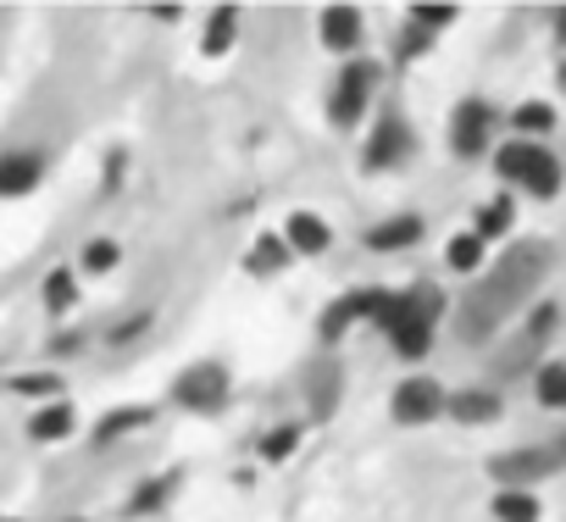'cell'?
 Wrapping results in <instances>:
<instances>
[{
  "mask_svg": "<svg viewBox=\"0 0 566 522\" xmlns=\"http://www.w3.org/2000/svg\"><path fill=\"white\" fill-rule=\"evenodd\" d=\"M544 268H549V244H516V250H505V255L494 261V273L478 279V290L467 295V306H461V334H467V340H489V334L527 301V290L538 284Z\"/></svg>",
  "mask_w": 566,
  "mask_h": 522,
  "instance_id": "6da1fadb",
  "label": "cell"
},
{
  "mask_svg": "<svg viewBox=\"0 0 566 522\" xmlns=\"http://www.w3.org/2000/svg\"><path fill=\"white\" fill-rule=\"evenodd\" d=\"M439 312H444V295H439L433 284H417V290H400V295H378L373 323L389 334V345H395L406 362H422L428 345H433Z\"/></svg>",
  "mask_w": 566,
  "mask_h": 522,
  "instance_id": "7a4b0ae2",
  "label": "cell"
},
{
  "mask_svg": "<svg viewBox=\"0 0 566 522\" xmlns=\"http://www.w3.org/2000/svg\"><path fill=\"white\" fill-rule=\"evenodd\" d=\"M494 167H500V178L505 184H516V189H527L533 200H549L555 189H560V161L544 150V145H533V139H516V145H500V156H494Z\"/></svg>",
  "mask_w": 566,
  "mask_h": 522,
  "instance_id": "3957f363",
  "label": "cell"
},
{
  "mask_svg": "<svg viewBox=\"0 0 566 522\" xmlns=\"http://www.w3.org/2000/svg\"><path fill=\"white\" fill-rule=\"evenodd\" d=\"M389 417L400 422V428H422V422H433V417H444V389H439V378H400L395 384V395H389Z\"/></svg>",
  "mask_w": 566,
  "mask_h": 522,
  "instance_id": "277c9868",
  "label": "cell"
},
{
  "mask_svg": "<svg viewBox=\"0 0 566 522\" xmlns=\"http://www.w3.org/2000/svg\"><path fill=\"white\" fill-rule=\"evenodd\" d=\"M172 400L184 411H217L228 400V367L222 362H195L189 373L172 378Z\"/></svg>",
  "mask_w": 566,
  "mask_h": 522,
  "instance_id": "5b68a950",
  "label": "cell"
},
{
  "mask_svg": "<svg viewBox=\"0 0 566 522\" xmlns=\"http://www.w3.org/2000/svg\"><path fill=\"white\" fill-rule=\"evenodd\" d=\"M489 128H494V106L489 101H461L455 106V117H450V150L461 156V161H472L483 145H489Z\"/></svg>",
  "mask_w": 566,
  "mask_h": 522,
  "instance_id": "8992f818",
  "label": "cell"
},
{
  "mask_svg": "<svg viewBox=\"0 0 566 522\" xmlns=\"http://www.w3.org/2000/svg\"><path fill=\"white\" fill-rule=\"evenodd\" d=\"M367 95H373V67L367 62H350L339 90H334V106H328V123L334 128H356L361 112H367Z\"/></svg>",
  "mask_w": 566,
  "mask_h": 522,
  "instance_id": "52a82bcc",
  "label": "cell"
},
{
  "mask_svg": "<svg viewBox=\"0 0 566 522\" xmlns=\"http://www.w3.org/2000/svg\"><path fill=\"white\" fill-rule=\"evenodd\" d=\"M406 156H411V128H406L400 112H389V117L373 128V145H367L361 167H367V173H384V167H400Z\"/></svg>",
  "mask_w": 566,
  "mask_h": 522,
  "instance_id": "ba28073f",
  "label": "cell"
},
{
  "mask_svg": "<svg viewBox=\"0 0 566 522\" xmlns=\"http://www.w3.org/2000/svg\"><path fill=\"white\" fill-rule=\"evenodd\" d=\"M45 178V156L40 150H0V200L34 195Z\"/></svg>",
  "mask_w": 566,
  "mask_h": 522,
  "instance_id": "9c48e42d",
  "label": "cell"
},
{
  "mask_svg": "<svg viewBox=\"0 0 566 522\" xmlns=\"http://www.w3.org/2000/svg\"><path fill=\"white\" fill-rule=\"evenodd\" d=\"M323 45L334 56H356L361 51V12L356 7H323Z\"/></svg>",
  "mask_w": 566,
  "mask_h": 522,
  "instance_id": "30bf717a",
  "label": "cell"
},
{
  "mask_svg": "<svg viewBox=\"0 0 566 522\" xmlns=\"http://www.w3.org/2000/svg\"><path fill=\"white\" fill-rule=\"evenodd\" d=\"M334 244V233H328V222L317 217V211H295L290 222H283V250H301V255H323Z\"/></svg>",
  "mask_w": 566,
  "mask_h": 522,
  "instance_id": "8fae6325",
  "label": "cell"
},
{
  "mask_svg": "<svg viewBox=\"0 0 566 522\" xmlns=\"http://www.w3.org/2000/svg\"><path fill=\"white\" fill-rule=\"evenodd\" d=\"M378 295H384V290H356V295L334 301V306L323 312V345H334V340H339L356 317H373V312H378Z\"/></svg>",
  "mask_w": 566,
  "mask_h": 522,
  "instance_id": "7c38bea8",
  "label": "cell"
},
{
  "mask_svg": "<svg viewBox=\"0 0 566 522\" xmlns=\"http://www.w3.org/2000/svg\"><path fill=\"white\" fill-rule=\"evenodd\" d=\"M78 428V411L67 406V400H51V406H40L34 417H29V439L34 445H56V439H67Z\"/></svg>",
  "mask_w": 566,
  "mask_h": 522,
  "instance_id": "4fadbf2b",
  "label": "cell"
},
{
  "mask_svg": "<svg viewBox=\"0 0 566 522\" xmlns=\"http://www.w3.org/2000/svg\"><path fill=\"white\" fill-rule=\"evenodd\" d=\"M422 233H428V222L406 211V217H389V222H378V228L367 233V250H411Z\"/></svg>",
  "mask_w": 566,
  "mask_h": 522,
  "instance_id": "5bb4252c",
  "label": "cell"
},
{
  "mask_svg": "<svg viewBox=\"0 0 566 522\" xmlns=\"http://www.w3.org/2000/svg\"><path fill=\"white\" fill-rule=\"evenodd\" d=\"M483 255H489V250H483V239L467 228V233H455V239L444 244V268H450V273H467V279H478V273H483Z\"/></svg>",
  "mask_w": 566,
  "mask_h": 522,
  "instance_id": "9a60e30c",
  "label": "cell"
},
{
  "mask_svg": "<svg viewBox=\"0 0 566 522\" xmlns=\"http://www.w3.org/2000/svg\"><path fill=\"white\" fill-rule=\"evenodd\" d=\"M444 411L455 422H489V417H500V400L489 389H461V395H444Z\"/></svg>",
  "mask_w": 566,
  "mask_h": 522,
  "instance_id": "2e32d148",
  "label": "cell"
},
{
  "mask_svg": "<svg viewBox=\"0 0 566 522\" xmlns=\"http://www.w3.org/2000/svg\"><path fill=\"white\" fill-rule=\"evenodd\" d=\"M73 301H78V273H73V268H51V273H45V312H51V317H67Z\"/></svg>",
  "mask_w": 566,
  "mask_h": 522,
  "instance_id": "e0dca14e",
  "label": "cell"
},
{
  "mask_svg": "<svg viewBox=\"0 0 566 522\" xmlns=\"http://www.w3.org/2000/svg\"><path fill=\"white\" fill-rule=\"evenodd\" d=\"M533 395L544 411H566V362H544L533 373Z\"/></svg>",
  "mask_w": 566,
  "mask_h": 522,
  "instance_id": "ac0fdd59",
  "label": "cell"
},
{
  "mask_svg": "<svg viewBox=\"0 0 566 522\" xmlns=\"http://www.w3.org/2000/svg\"><path fill=\"white\" fill-rule=\"evenodd\" d=\"M494 522H538V494L533 489H500L494 494Z\"/></svg>",
  "mask_w": 566,
  "mask_h": 522,
  "instance_id": "d6986e66",
  "label": "cell"
},
{
  "mask_svg": "<svg viewBox=\"0 0 566 522\" xmlns=\"http://www.w3.org/2000/svg\"><path fill=\"white\" fill-rule=\"evenodd\" d=\"M233 34H239V7H217L206 23V56H228Z\"/></svg>",
  "mask_w": 566,
  "mask_h": 522,
  "instance_id": "ffe728a7",
  "label": "cell"
},
{
  "mask_svg": "<svg viewBox=\"0 0 566 522\" xmlns=\"http://www.w3.org/2000/svg\"><path fill=\"white\" fill-rule=\"evenodd\" d=\"M283 261H290V250H283V239L277 233H261V244L244 255V268L255 273V279H272L277 268H283Z\"/></svg>",
  "mask_w": 566,
  "mask_h": 522,
  "instance_id": "44dd1931",
  "label": "cell"
},
{
  "mask_svg": "<svg viewBox=\"0 0 566 522\" xmlns=\"http://www.w3.org/2000/svg\"><path fill=\"white\" fill-rule=\"evenodd\" d=\"M295 450H301V422H283V428H272V434L255 445L261 461H290Z\"/></svg>",
  "mask_w": 566,
  "mask_h": 522,
  "instance_id": "7402d4cb",
  "label": "cell"
},
{
  "mask_svg": "<svg viewBox=\"0 0 566 522\" xmlns=\"http://www.w3.org/2000/svg\"><path fill=\"white\" fill-rule=\"evenodd\" d=\"M505 228H511V195L489 200V206L478 211V228H472V233H478V239L489 244V239H494V233H505Z\"/></svg>",
  "mask_w": 566,
  "mask_h": 522,
  "instance_id": "603a6c76",
  "label": "cell"
},
{
  "mask_svg": "<svg viewBox=\"0 0 566 522\" xmlns=\"http://www.w3.org/2000/svg\"><path fill=\"white\" fill-rule=\"evenodd\" d=\"M145 422H150V411H145V406H123V411H112V417L95 428V439L106 445V439H117V434H134V428H145Z\"/></svg>",
  "mask_w": 566,
  "mask_h": 522,
  "instance_id": "cb8c5ba5",
  "label": "cell"
},
{
  "mask_svg": "<svg viewBox=\"0 0 566 522\" xmlns=\"http://www.w3.org/2000/svg\"><path fill=\"white\" fill-rule=\"evenodd\" d=\"M511 123H516V134L527 139V134H549V128H555V112H549V106H538V101H527V106H516V112H511Z\"/></svg>",
  "mask_w": 566,
  "mask_h": 522,
  "instance_id": "d4e9b609",
  "label": "cell"
},
{
  "mask_svg": "<svg viewBox=\"0 0 566 522\" xmlns=\"http://www.w3.org/2000/svg\"><path fill=\"white\" fill-rule=\"evenodd\" d=\"M172 483H178V472H167V478H150V483H139V494H134V505H128V516H145V511H156L167 494H172Z\"/></svg>",
  "mask_w": 566,
  "mask_h": 522,
  "instance_id": "484cf974",
  "label": "cell"
},
{
  "mask_svg": "<svg viewBox=\"0 0 566 522\" xmlns=\"http://www.w3.org/2000/svg\"><path fill=\"white\" fill-rule=\"evenodd\" d=\"M117 255H123L117 239H95V244L84 250V273H112V268H117Z\"/></svg>",
  "mask_w": 566,
  "mask_h": 522,
  "instance_id": "4316f807",
  "label": "cell"
},
{
  "mask_svg": "<svg viewBox=\"0 0 566 522\" xmlns=\"http://www.w3.org/2000/svg\"><path fill=\"white\" fill-rule=\"evenodd\" d=\"M450 23H455V7H411V29H422V34H439Z\"/></svg>",
  "mask_w": 566,
  "mask_h": 522,
  "instance_id": "83f0119b",
  "label": "cell"
},
{
  "mask_svg": "<svg viewBox=\"0 0 566 522\" xmlns=\"http://www.w3.org/2000/svg\"><path fill=\"white\" fill-rule=\"evenodd\" d=\"M62 384H56V373H23V378H12V395H56Z\"/></svg>",
  "mask_w": 566,
  "mask_h": 522,
  "instance_id": "f1b7e54d",
  "label": "cell"
},
{
  "mask_svg": "<svg viewBox=\"0 0 566 522\" xmlns=\"http://www.w3.org/2000/svg\"><path fill=\"white\" fill-rule=\"evenodd\" d=\"M428 45H433V34H422V29H406V40H400V56L411 62V56H422Z\"/></svg>",
  "mask_w": 566,
  "mask_h": 522,
  "instance_id": "f546056e",
  "label": "cell"
},
{
  "mask_svg": "<svg viewBox=\"0 0 566 522\" xmlns=\"http://www.w3.org/2000/svg\"><path fill=\"white\" fill-rule=\"evenodd\" d=\"M145 328H150V312H139V317H128L123 328H112V340L123 345V340H134V334H145Z\"/></svg>",
  "mask_w": 566,
  "mask_h": 522,
  "instance_id": "4dcf8cb0",
  "label": "cell"
},
{
  "mask_svg": "<svg viewBox=\"0 0 566 522\" xmlns=\"http://www.w3.org/2000/svg\"><path fill=\"white\" fill-rule=\"evenodd\" d=\"M555 29H560V40H566V12H560V23H555Z\"/></svg>",
  "mask_w": 566,
  "mask_h": 522,
  "instance_id": "1f68e13d",
  "label": "cell"
},
{
  "mask_svg": "<svg viewBox=\"0 0 566 522\" xmlns=\"http://www.w3.org/2000/svg\"><path fill=\"white\" fill-rule=\"evenodd\" d=\"M560 90H566V62H560Z\"/></svg>",
  "mask_w": 566,
  "mask_h": 522,
  "instance_id": "d6a6232c",
  "label": "cell"
},
{
  "mask_svg": "<svg viewBox=\"0 0 566 522\" xmlns=\"http://www.w3.org/2000/svg\"><path fill=\"white\" fill-rule=\"evenodd\" d=\"M0 522H18V516H0Z\"/></svg>",
  "mask_w": 566,
  "mask_h": 522,
  "instance_id": "836d02e7",
  "label": "cell"
}]
</instances>
